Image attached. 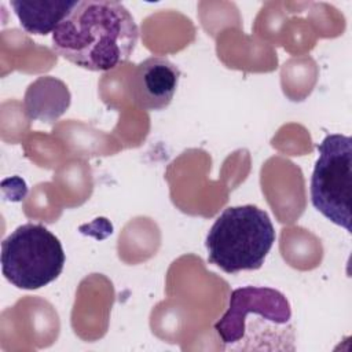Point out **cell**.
<instances>
[{
	"instance_id": "cell-1",
	"label": "cell",
	"mask_w": 352,
	"mask_h": 352,
	"mask_svg": "<svg viewBox=\"0 0 352 352\" xmlns=\"http://www.w3.org/2000/svg\"><path fill=\"white\" fill-rule=\"evenodd\" d=\"M138 40V25L124 4L82 0L54 30L52 48L78 67L109 72L129 59Z\"/></svg>"
},
{
	"instance_id": "cell-2",
	"label": "cell",
	"mask_w": 352,
	"mask_h": 352,
	"mask_svg": "<svg viewBox=\"0 0 352 352\" xmlns=\"http://www.w3.org/2000/svg\"><path fill=\"white\" fill-rule=\"evenodd\" d=\"M214 330L224 351L296 349L290 302L282 292L267 286L232 290Z\"/></svg>"
},
{
	"instance_id": "cell-3",
	"label": "cell",
	"mask_w": 352,
	"mask_h": 352,
	"mask_svg": "<svg viewBox=\"0 0 352 352\" xmlns=\"http://www.w3.org/2000/svg\"><path fill=\"white\" fill-rule=\"evenodd\" d=\"M276 234L268 213L256 205L224 209L208 231V261L227 274L258 270Z\"/></svg>"
},
{
	"instance_id": "cell-4",
	"label": "cell",
	"mask_w": 352,
	"mask_h": 352,
	"mask_svg": "<svg viewBox=\"0 0 352 352\" xmlns=\"http://www.w3.org/2000/svg\"><path fill=\"white\" fill-rule=\"evenodd\" d=\"M65 260L60 241L41 224H22L1 242L3 275L18 289L36 290L54 282Z\"/></svg>"
},
{
	"instance_id": "cell-5",
	"label": "cell",
	"mask_w": 352,
	"mask_h": 352,
	"mask_svg": "<svg viewBox=\"0 0 352 352\" xmlns=\"http://www.w3.org/2000/svg\"><path fill=\"white\" fill-rule=\"evenodd\" d=\"M316 147L319 157L311 177V202L326 219L351 232L352 139L330 133Z\"/></svg>"
},
{
	"instance_id": "cell-6",
	"label": "cell",
	"mask_w": 352,
	"mask_h": 352,
	"mask_svg": "<svg viewBox=\"0 0 352 352\" xmlns=\"http://www.w3.org/2000/svg\"><path fill=\"white\" fill-rule=\"evenodd\" d=\"M179 78V67L168 58H146L136 65L131 76L129 88L132 99L144 110H162L172 102Z\"/></svg>"
},
{
	"instance_id": "cell-7",
	"label": "cell",
	"mask_w": 352,
	"mask_h": 352,
	"mask_svg": "<svg viewBox=\"0 0 352 352\" xmlns=\"http://www.w3.org/2000/svg\"><path fill=\"white\" fill-rule=\"evenodd\" d=\"M67 85L52 76H41L26 89L23 107L28 118L44 122L56 121L70 106Z\"/></svg>"
},
{
	"instance_id": "cell-8",
	"label": "cell",
	"mask_w": 352,
	"mask_h": 352,
	"mask_svg": "<svg viewBox=\"0 0 352 352\" xmlns=\"http://www.w3.org/2000/svg\"><path fill=\"white\" fill-rule=\"evenodd\" d=\"M77 1L78 0H12L10 6L18 16L21 26L28 33L45 36L54 33Z\"/></svg>"
}]
</instances>
